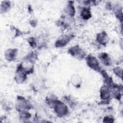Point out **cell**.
<instances>
[{
    "label": "cell",
    "mask_w": 123,
    "mask_h": 123,
    "mask_svg": "<svg viewBox=\"0 0 123 123\" xmlns=\"http://www.w3.org/2000/svg\"><path fill=\"white\" fill-rule=\"evenodd\" d=\"M54 110L57 115L60 117L66 115L68 112L66 105L62 102L58 100H56L54 104Z\"/></svg>",
    "instance_id": "cell-1"
},
{
    "label": "cell",
    "mask_w": 123,
    "mask_h": 123,
    "mask_svg": "<svg viewBox=\"0 0 123 123\" xmlns=\"http://www.w3.org/2000/svg\"><path fill=\"white\" fill-rule=\"evenodd\" d=\"M86 61L89 67L97 72L100 71V67L99 66V62L96 58L91 55H89L86 58Z\"/></svg>",
    "instance_id": "cell-2"
},
{
    "label": "cell",
    "mask_w": 123,
    "mask_h": 123,
    "mask_svg": "<svg viewBox=\"0 0 123 123\" xmlns=\"http://www.w3.org/2000/svg\"><path fill=\"white\" fill-rule=\"evenodd\" d=\"M69 53L73 56L79 60H82L85 57L84 51L78 46H74L68 50Z\"/></svg>",
    "instance_id": "cell-3"
},
{
    "label": "cell",
    "mask_w": 123,
    "mask_h": 123,
    "mask_svg": "<svg viewBox=\"0 0 123 123\" xmlns=\"http://www.w3.org/2000/svg\"><path fill=\"white\" fill-rule=\"evenodd\" d=\"M26 72L24 70L20 64L17 69L15 76V79L17 83L19 84L23 83L26 78Z\"/></svg>",
    "instance_id": "cell-4"
},
{
    "label": "cell",
    "mask_w": 123,
    "mask_h": 123,
    "mask_svg": "<svg viewBox=\"0 0 123 123\" xmlns=\"http://www.w3.org/2000/svg\"><path fill=\"white\" fill-rule=\"evenodd\" d=\"M71 37L67 35H63L61 36L56 41L55 43V46L57 47H64L66 45L69 41H70Z\"/></svg>",
    "instance_id": "cell-5"
},
{
    "label": "cell",
    "mask_w": 123,
    "mask_h": 123,
    "mask_svg": "<svg viewBox=\"0 0 123 123\" xmlns=\"http://www.w3.org/2000/svg\"><path fill=\"white\" fill-rule=\"evenodd\" d=\"M100 95L102 99L104 100L108 99L111 95V91L109 88L106 85L103 86L100 90Z\"/></svg>",
    "instance_id": "cell-6"
},
{
    "label": "cell",
    "mask_w": 123,
    "mask_h": 123,
    "mask_svg": "<svg viewBox=\"0 0 123 123\" xmlns=\"http://www.w3.org/2000/svg\"><path fill=\"white\" fill-rule=\"evenodd\" d=\"M17 50L16 49H7L4 53L5 59L9 61H13L16 57Z\"/></svg>",
    "instance_id": "cell-7"
},
{
    "label": "cell",
    "mask_w": 123,
    "mask_h": 123,
    "mask_svg": "<svg viewBox=\"0 0 123 123\" xmlns=\"http://www.w3.org/2000/svg\"><path fill=\"white\" fill-rule=\"evenodd\" d=\"M98 58L100 62L106 66H110L111 64V60L108 54L106 53H101L99 54Z\"/></svg>",
    "instance_id": "cell-8"
},
{
    "label": "cell",
    "mask_w": 123,
    "mask_h": 123,
    "mask_svg": "<svg viewBox=\"0 0 123 123\" xmlns=\"http://www.w3.org/2000/svg\"><path fill=\"white\" fill-rule=\"evenodd\" d=\"M28 108V105L27 104V101L24 99L22 97H19L17 99V108L19 109V111H25L24 110L27 109Z\"/></svg>",
    "instance_id": "cell-9"
},
{
    "label": "cell",
    "mask_w": 123,
    "mask_h": 123,
    "mask_svg": "<svg viewBox=\"0 0 123 123\" xmlns=\"http://www.w3.org/2000/svg\"><path fill=\"white\" fill-rule=\"evenodd\" d=\"M97 41L100 44L105 46L108 42L107 34L104 32L98 34L97 36Z\"/></svg>",
    "instance_id": "cell-10"
},
{
    "label": "cell",
    "mask_w": 123,
    "mask_h": 123,
    "mask_svg": "<svg viewBox=\"0 0 123 123\" xmlns=\"http://www.w3.org/2000/svg\"><path fill=\"white\" fill-rule=\"evenodd\" d=\"M71 84L76 88L80 87L82 83V79L78 74H74L72 76L70 80Z\"/></svg>",
    "instance_id": "cell-11"
},
{
    "label": "cell",
    "mask_w": 123,
    "mask_h": 123,
    "mask_svg": "<svg viewBox=\"0 0 123 123\" xmlns=\"http://www.w3.org/2000/svg\"><path fill=\"white\" fill-rule=\"evenodd\" d=\"M82 17L85 20H88L91 17V13L88 8H84L81 12Z\"/></svg>",
    "instance_id": "cell-12"
},
{
    "label": "cell",
    "mask_w": 123,
    "mask_h": 123,
    "mask_svg": "<svg viewBox=\"0 0 123 123\" xmlns=\"http://www.w3.org/2000/svg\"><path fill=\"white\" fill-rule=\"evenodd\" d=\"M11 4L9 1H3L0 5V11L1 12H4L9 11L10 9Z\"/></svg>",
    "instance_id": "cell-13"
},
{
    "label": "cell",
    "mask_w": 123,
    "mask_h": 123,
    "mask_svg": "<svg viewBox=\"0 0 123 123\" xmlns=\"http://www.w3.org/2000/svg\"><path fill=\"white\" fill-rule=\"evenodd\" d=\"M66 12L70 16H74L75 13V10L74 5L71 3L69 4L65 9Z\"/></svg>",
    "instance_id": "cell-14"
},
{
    "label": "cell",
    "mask_w": 123,
    "mask_h": 123,
    "mask_svg": "<svg viewBox=\"0 0 123 123\" xmlns=\"http://www.w3.org/2000/svg\"><path fill=\"white\" fill-rule=\"evenodd\" d=\"M114 73L115 74L119 76V77L122 78V74H123V70L121 68H120L119 67H116L114 68L113 69Z\"/></svg>",
    "instance_id": "cell-15"
},
{
    "label": "cell",
    "mask_w": 123,
    "mask_h": 123,
    "mask_svg": "<svg viewBox=\"0 0 123 123\" xmlns=\"http://www.w3.org/2000/svg\"><path fill=\"white\" fill-rule=\"evenodd\" d=\"M112 118H110L109 117H105L104 118V119L103 120V122H106V123H108V122H110V123H112L113 122V121H112Z\"/></svg>",
    "instance_id": "cell-16"
}]
</instances>
